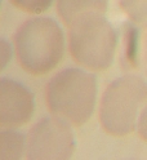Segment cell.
<instances>
[{
	"mask_svg": "<svg viewBox=\"0 0 147 160\" xmlns=\"http://www.w3.org/2000/svg\"><path fill=\"white\" fill-rule=\"evenodd\" d=\"M13 44L19 66L34 76L52 71L65 53L63 31L49 17H34L22 22L13 35Z\"/></svg>",
	"mask_w": 147,
	"mask_h": 160,
	"instance_id": "cell-1",
	"label": "cell"
},
{
	"mask_svg": "<svg viewBox=\"0 0 147 160\" xmlns=\"http://www.w3.org/2000/svg\"><path fill=\"white\" fill-rule=\"evenodd\" d=\"M97 98V79L80 68H65L45 87V102L53 116L81 127L92 116Z\"/></svg>",
	"mask_w": 147,
	"mask_h": 160,
	"instance_id": "cell-2",
	"label": "cell"
},
{
	"mask_svg": "<svg viewBox=\"0 0 147 160\" xmlns=\"http://www.w3.org/2000/svg\"><path fill=\"white\" fill-rule=\"evenodd\" d=\"M146 103L147 82L141 75L126 74L115 79L101 97L98 119L102 129L114 137L132 133Z\"/></svg>",
	"mask_w": 147,
	"mask_h": 160,
	"instance_id": "cell-3",
	"label": "cell"
},
{
	"mask_svg": "<svg viewBox=\"0 0 147 160\" xmlns=\"http://www.w3.org/2000/svg\"><path fill=\"white\" fill-rule=\"evenodd\" d=\"M117 45V32L103 14H86L68 26V52L74 61L92 71L110 67Z\"/></svg>",
	"mask_w": 147,
	"mask_h": 160,
	"instance_id": "cell-4",
	"label": "cell"
},
{
	"mask_svg": "<svg viewBox=\"0 0 147 160\" xmlns=\"http://www.w3.org/2000/svg\"><path fill=\"white\" fill-rule=\"evenodd\" d=\"M75 150V138L70 123L57 116L44 118L30 129L26 159H70Z\"/></svg>",
	"mask_w": 147,
	"mask_h": 160,
	"instance_id": "cell-5",
	"label": "cell"
},
{
	"mask_svg": "<svg viewBox=\"0 0 147 160\" xmlns=\"http://www.w3.org/2000/svg\"><path fill=\"white\" fill-rule=\"evenodd\" d=\"M35 110V99L30 89L13 79L0 80V125L14 129L26 124Z\"/></svg>",
	"mask_w": 147,
	"mask_h": 160,
	"instance_id": "cell-6",
	"label": "cell"
},
{
	"mask_svg": "<svg viewBox=\"0 0 147 160\" xmlns=\"http://www.w3.org/2000/svg\"><path fill=\"white\" fill-rule=\"evenodd\" d=\"M121 34V68L128 74L147 75V25L125 22Z\"/></svg>",
	"mask_w": 147,
	"mask_h": 160,
	"instance_id": "cell-7",
	"label": "cell"
},
{
	"mask_svg": "<svg viewBox=\"0 0 147 160\" xmlns=\"http://www.w3.org/2000/svg\"><path fill=\"white\" fill-rule=\"evenodd\" d=\"M109 0H57V13L66 26H71L77 18L86 14H105Z\"/></svg>",
	"mask_w": 147,
	"mask_h": 160,
	"instance_id": "cell-8",
	"label": "cell"
},
{
	"mask_svg": "<svg viewBox=\"0 0 147 160\" xmlns=\"http://www.w3.org/2000/svg\"><path fill=\"white\" fill-rule=\"evenodd\" d=\"M26 139L22 133L14 129H3L0 133V158L21 159L25 152Z\"/></svg>",
	"mask_w": 147,
	"mask_h": 160,
	"instance_id": "cell-9",
	"label": "cell"
},
{
	"mask_svg": "<svg viewBox=\"0 0 147 160\" xmlns=\"http://www.w3.org/2000/svg\"><path fill=\"white\" fill-rule=\"evenodd\" d=\"M119 5L132 22L147 25V0H119Z\"/></svg>",
	"mask_w": 147,
	"mask_h": 160,
	"instance_id": "cell-10",
	"label": "cell"
},
{
	"mask_svg": "<svg viewBox=\"0 0 147 160\" xmlns=\"http://www.w3.org/2000/svg\"><path fill=\"white\" fill-rule=\"evenodd\" d=\"M9 2L25 13L39 14L51 7L53 0H9Z\"/></svg>",
	"mask_w": 147,
	"mask_h": 160,
	"instance_id": "cell-11",
	"label": "cell"
},
{
	"mask_svg": "<svg viewBox=\"0 0 147 160\" xmlns=\"http://www.w3.org/2000/svg\"><path fill=\"white\" fill-rule=\"evenodd\" d=\"M135 129H137V132H138V136L145 142H147V103L145 105V107L142 108V111L140 114Z\"/></svg>",
	"mask_w": 147,
	"mask_h": 160,
	"instance_id": "cell-12",
	"label": "cell"
}]
</instances>
